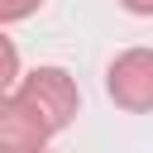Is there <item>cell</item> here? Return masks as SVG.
<instances>
[{
	"mask_svg": "<svg viewBox=\"0 0 153 153\" xmlns=\"http://www.w3.org/2000/svg\"><path fill=\"white\" fill-rule=\"evenodd\" d=\"M10 91H19L43 120H48V129L53 134H62L67 124H72V115H76V105H81V96H76V81L62 72V67H33L19 86H10Z\"/></svg>",
	"mask_w": 153,
	"mask_h": 153,
	"instance_id": "cell-1",
	"label": "cell"
},
{
	"mask_svg": "<svg viewBox=\"0 0 153 153\" xmlns=\"http://www.w3.org/2000/svg\"><path fill=\"white\" fill-rule=\"evenodd\" d=\"M105 91L120 110L143 115L153 110V48H129L105 67Z\"/></svg>",
	"mask_w": 153,
	"mask_h": 153,
	"instance_id": "cell-2",
	"label": "cell"
},
{
	"mask_svg": "<svg viewBox=\"0 0 153 153\" xmlns=\"http://www.w3.org/2000/svg\"><path fill=\"white\" fill-rule=\"evenodd\" d=\"M48 139H53L48 120H43L19 91H10V96L0 100V148H5V153H43Z\"/></svg>",
	"mask_w": 153,
	"mask_h": 153,
	"instance_id": "cell-3",
	"label": "cell"
},
{
	"mask_svg": "<svg viewBox=\"0 0 153 153\" xmlns=\"http://www.w3.org/2000/svg\"><path fill=\"white\" fill-rule=\"evenodd\" d=\"M38 5H43V0H0V19H5V24H19V19H29Z\"/></svg>",
	"mask_w": 153,
	"mask_h": 153,
	"instance_id": "cell-4",
	"label": "cell"
},
{
	"mask_svg": "<svg viewBox=\"0 0 153 153\" xmlns=\"http://www.w3.org/2000/svg\"><path fill=\"white\" fill-rule=\"evenodd\" d=\"M129 14H153V0H120Z\"/></svg>",
	"mask_w": 153,
	"mask_h": 153,
	"instance_id": "cell-5",
	"label": "cell"
}]
</instances>
